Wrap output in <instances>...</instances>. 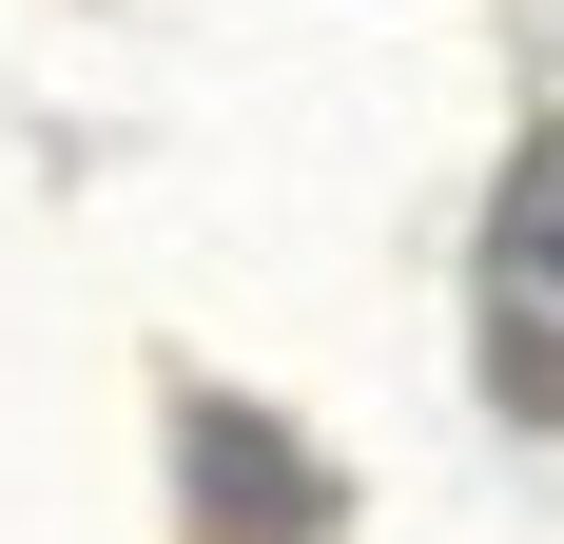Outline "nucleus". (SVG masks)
Wrapping results in <instances>:
<instances>
[{
	"label": "nucleus",
	"instance_id": "1",
	"mask_svg": "<svg viewBox=\"0 0 564 544\" xmlns=\"http://www.w3.org/2000/svg\"><path fill=\"white\" fill-rule=\"evenodd\" d=\"M487 370H507V409L564 428V137L507 175V215H487Z\"/></svg>",
	"mask_w": 564,
	"mask_h": 544
},
{
	"label": "nucleus",
	"instance_id": "2",
	"mask_svg": "<svg viewBox=\"0 0 564 544\" xmlns=\"http://www.w3.org/2000/svg\"><path fill=\"white\" fill-rule=\"evenodd\" d=\"M195 447H215V467H195V505H215V525H312V487H292L273 428H215V409H195Z\"/></svg>",
	"mask_w": 564,
	"mask_h": 544
}]
</instances>
